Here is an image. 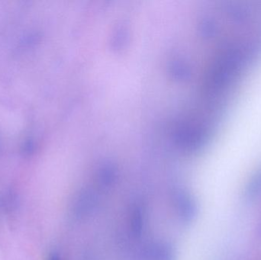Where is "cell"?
Segmentation results:
<instances>
[{"label": "cell", "instance_id": "obj_2", "mask_svg": "<svg viewBox=\"0 0 261 260\" xmlns=\"http://www.w3.org/2000/svg\"><path fill=\"white\" fill-rule=\"evenodd\" d=\"M257 230H258V234L259 235H260L261 236V221H260V222L259 223V224H258V229H257Z\"/></svg>", "mask_w": 261, "mask_h": 260}, {"label": "cell", "instance_id": "obj_3", "mask_svg": "<svg viewBox=\"0 0 261 260\" xmlns=\"http://www.w3.org/2000/svg\"><path fill=\"white\" fill-rule=\"evenodd\" d=\"M50 260H58V259H56V258H53V259H51Z\"/></svg>", "mask_w": 261, "mask_h": 260}, {"label": "cell", "instance_id": "obj_1", "mask_svg": "<svg viewBox=\"0 0 261 260\" xmlns=\"http://www.w3.org/2000/svg\"><path fill=\"white\" fill-rule=\"evenodd\" d=\"M145 260H172V255L165 247H153L147 252Z\"/></svg>", "mask_w": 261, "mask_h": 260}]
</instances>
